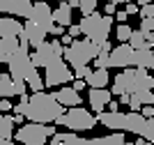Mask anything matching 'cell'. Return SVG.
I'll return each instance as SVG.
<instances>
[{
  "instance_id": "obj_36",
  "label": "cell",
  "mask_w": 154,
  "mask_h": 145,
  "mask_svg": "<svg viewBox=\"0 0 154 145\" xmlns=\"http://www.w3.org/2000/svg\"><path fill=\"white\" fill-rule=\"evenodd\" d=\"M140 16H154V5L152 2H145V5H140Z\"/></svg>"
},
{
  "instance_id": "obj_26",
  "label": "cell",
  "mask_w": 154,
  "mask_h": 145,
  "mask_svg": "<svg viewBox=\"0 0 154 145\" xmlns=\"http://www.w3.org/2000/svg\"><path fill=\"white\" fill-rule=\"evenodd\" d=\"M0 138H14V115H0Z\"/></svg>"
},
{
  "instance_id": "obj_15",
  "label": "cell",
  "mask_w": 154,
  "mask_h": 145,
  "mask_svg": "<svg viewBox=\"0 0 154 145\" xmlns=\"http://www.w3.org/2000/svg\"><path fill=\"white\" fill-rule=\"evenodd\" d=\"M97 122H101L103 127H108V129H120L124 131V113L120 111H108V113H99L97 115Z\"/></svg>"
},
{
  "instance_id": "obj_16",
  "label": "cell",
  "mask_w": 154,
  "mask_h": 145,
  "mask_svg": "<svg viewBox=\"0 0 154 145\" xmlns=\"http://www.w3.org/2000/svg\"><path fill=\"white\" fill-rule=\"evenodd\" d=\"M110 101V92L106 88H92L90 90V106L92 111H97V113H101L103 106Z\"/></svg>"
},
{
  "instance_id": "obj_9",
  "label": "cell",
  "mask_w": 154,
  "mask_h": 145,
  "mask_svg": "<svg viewBox=\"0 0 154 145\" xmlns=\"http://www.w3.org/2000/svg\"><path fill=\"white\" fill-rule=\"evenodd\" d=\"M134 46L131 44H124V42H120L117 46H113V49L108 51V65L110 67H120V69H124V67H134Z\"/></svg>"
},
{
  "instance_id": "obj_40",
  "label": "cell",
  "mask_w": 154,
  "mask_h": 145,
  "mask_svg": "<svg viewBox=\"0 0 154 145\" xmlns=\"http://www.w3.org/2000/svg\"><path fill=\"white\" fill-rule=\"evenodd\" d=\"M67 28H69V35H71V37H74V39H76L78 35H81V25H74V23H69V25H67Z\"/></svg>"
},
{
  "instance_id": "obj_31",
  "label": "cell",
  "mask_w": 154,
  "mask_h": 145,
  "mask_svg": "<svg viewBox=\"0 0 154 145\" xmlns=\"http://www.w3.org/2000/svg\"><path fill=\"white\" fill-rule=\"evenodd\" d=\"M115 35H117V42H129V35H131V25L120 23V25H117V30H115Z\"/></svg>"
},
{
  "instance_id": "obj_41",
  "label": "cell",
  "mask_w": 154,
  "mask_h": 145,
  "mask_svg": "<svg viewBox=\"0 0 154 145\" xmlns=\"http://www.w3.org/2000/svg\"><path fill=\"white\" fill-rule=\"evenodd\" d=\"M85 85H88V83H85V78H74V85H71V88H74V90H78V92H81V90H83Z\"/></svg>"
},
{
  "instance_id": "obj_46",
  "label": "cell",
  "mask_w": 154,
  "mask_h": 145,
  "mask_svg": "<svg viewBox=\"0 0 154 145\" xmlns=\"http://www.w3.org/2000/svg\"><path fill=\"white\" fill-rule=\"evenodd\" d=\"M127 16H129V14L124 12V9H122V12H117V21H120V23H124V21H127Z\"/></svg>"
},
{
  "instance_id": "obj_33",
  "label": "cell",
  "mask_w": 154,
  "mask_h": 145,
  "mask_svg": "<svg viewBox=\"0 0 154 145\" xmlns=\"http://www.w3.org/2000/svg\"><path fill=\"white\" fill-rule=\"evenodd\" d=\"M94 65H97V67H106V69H108V67H110V65H108V51H99V53H97V55H94Z\"/></svg>"
},
{
  "instance_id": "obj_32",
  "label": "cell",
  "mask_w": 154,
  "mask_h": 145,
  "mask_svg": "<svg viewBox=\"0 0 154 145\" xmlns=\"http://www.w3.org/2000/svg\"><path fill=\"white\" fill-rule=\"evenodd\" d=\"M97 2H99V0H78V9L83 14H92L97 9Z\"/></svg>"
},
{
  "instance_id": "obj_47",
  "label": "cell",
  "mask_w": 154,
  "mask_h": 145,
  "mask_svg": "<svg viewBox=\"0 0 154 145\" xmlns=\"http://www.w3.org/2000/svg\"><path fill=\"white\" fill-rule=\"evenodd\" d=\"M7 143H12V140H5V138H0V145H7Z\"/></svg>"
},
{
  "instance_id": "obj_13",
  "label": "cell",
  "mask_w": 154,
  "mask_h": 145,
  "mask_svg": "<svg viewBox=\"0 0 154 145\" xmlns=\"http://www.w3.org/2000/svg\"><path fill=\"white\" fill-rule=\"evenodd\" d=\"M23 35L28 37V44H30V46H39V44H42V42L46 39L48 30H46L44 25L35 23L32 19H28V23L23 25Z\"/></svg>"
},
{
  "instance_id": "obj_45",
  "label": "cell",
  "mask_w": 154,
  "mask_h": 145,
  "mask_svg": "<svg viewBox=\"0 0 154 145\" xmlns=\"http://www.w3.org/2000/svg\"><path fill=\"white\" fill-rule=\"evenodd\" d=\"M60 37H62V44H71V42H74V37H71L69 32H67V35H64V32H62Z\"/></svg>"
},
{
  "instance_id": "obj_43",
  "label": "cell",
  "mask_w": 154,
  "mask_h": 145,
  "mask_svg": "<svg viewBox=\"0 0 154 145\" xmlns=\"http://www.w3.org/2000/svg\"><path fill=\"white\" fill-rule=\"evenodd\" d=\"M115 9H117V5H115V2H110V0L106 2V7H103V12H106V14H113Z\"/></svg>"
},
{
  "instance_id": "obj_20",
  "label": "cell",
  "mask_w": 154,
  "mask_h": 145,
  "mask_svg": "<svg viewBox=\"0 0 154 145\" xmlns=\"http://www.w3.org/2000/svg\"><path fill=\"white\" fill-rule=\"evenodd\" d=\"M2 97H19V92H16V81L12 78V74H2L0 71V99Z\"/></svg>"
},
{
  "instance_id": "obj_10",
  "label": "cell",
  "mask_w": 154,
  "mask_h": 145,
  "mask_svg": "<svg viewBox=\"0 0 154 145\" xmlns=\"http://www.w3.org/2000/svg\"><path fill=\"white\" fill-rule=\"evenodd\" d=\"M30 12H32V2L30 0H0V14L30 19Z\"/></svg>"
},
{
  "instance_id": "obj_18",
  "label": "cell",
  "mask_w": 154,
  "mask_h": 145,
  "mask_svg": "<svg viewBox=\"0 0 154 145\" xmlns=\"http://www.w3.org/2000/svg\"><path fill=\"white\" fill-rule=\"evenodd\" d=\"M21 30H23V25L14 19V16L0 19V37H19Z\"/></svg>"
},
{
  "instance_id": "obj_38",
  "label": "cell",
  "mask_w": 154,
  "mask_h": 145,
  "mask_svg": "<svg viewBox=\"0 0 154 145\" xmlns=\"http://www.w3.org/2000/svg\"><path fill=\"white\" fill-rule=\"evenodd\" d=\"M48 32H51V35H55V37H60V35L64 32V25H60V23H53L51 28H48Z\"/></svg>"
},
{
  "instance_id": "obj_34",
  "label": "cell",
  "mask_w": 154,
  "mask_h": 145,
  "mask_svg": "<svg viewBox=\"0 0 154 145\" xmlns=\"http://www.w3.org/2000/svg\"><path fill=\"white\" fill-rule=\"evenodd\" d=\"M140 30H143V32H154V16H143Z\"/></svg>"
},
{
  "instance_id": "obj_44",
  "label": "cell",
  "mask_w": 154,
  "mask_h": 145,
  "mask_svg": "<svg viewBox=\"0 0 154 145\" xmlns=\"http://www.w3.org/2000/svg\"><path fill=\"white\" fill-rule=\"evenodd\" d=\"M106 106H108V111H120V101H113V99H110Z\"/></svg>"
},
{
  "instance_id": "obj_2",
  "label": "cell",
  "mask_w": 154,
  "mask_h": 145,
  "mask_svg": "<svg viewBox=\"0 0 154 145\" xmlns=\"http://www.w3.org/2000/svg\"><path fill=\"white\" fill-rule=\"evenodd\" d=\"M81 32H83L88 39H92V42H97V44H101V42H106L110 35V28H113V19H110V14H83V21H81Z\"/></svg>"
},
{
  "instance_id": "obj_11",
  "label": "cell",
  "mask_w": 154,
  "mask_h": 145,
  "mask_svg": "<svg viewBox=\"0 0 154 145\" xmlns=\"http://www.w3.org/2000/svg\"><path fill=\"white\" fill-rule=\"evenodd\" d=\"M30 19L35 21V23H39V25H44L46 30L51 28L55 21H53V9L48 5H46L44 0L42 2H32V12H30Z\"/></svg>"
},
{
  "instance_id": "obj_21",
  "label": "cell",
  "mask_w": 154,
  "mask_h": 145,
  "mask_svg": "<svg viewBox=\"0 0 154 145\" xmlns=\"http://www.w3.org/2000/svg\"><path fill=\"white\" fill-rule=\"evenodd\" d=\"M16 49H19V37H0V65L7 62Z\"/></svg>"
},
{
  "instance_id": "obj_14",
  "label": "cell",
  "mask_w": 154,
  "mask_h": 145,
  "mask_svg": "<svg viewBox=\"0 0 154 145\" xmlns=\"http://www.w3.org/2000/svg\"><path fill=\"white\" fill-rule=\"evenodd\" d=\"M145 115L138 113V111H131V113H124V131L129 134H136V136H140L143 129H145Z\"/></svg>"
},
{
  "instance_id": "obj_17",
  "label": "cell",
  "mask_w": 154,
  "mask_h": 145,
  "mask_svg": "<svg viewBox=\"0 0 154 145\" xmlns=\"http://www.w3.org/2000/svg\"><path fill=\"white\" fill-rule=\"evenodd\" d=\"M55 99H58L62 106H67V108H69V106H78V104H81V95H78V90L67 88V85L55 92Z\"/></svg>"
},
{
  "instance_id": "obj_42",
  "label": "cell",
  "mask_w": 154,
  "mask_h": 145,
  "mask_svg": "<svg viewBox=\"0 0 154 145\" xmlns=\"http://www.w3.org/2000/svg\"><path fill=\"white\" fill-rule=\"evenodd\" d=\"M143 115H145V118H152L154 115V106L152 104H143Z\"/></svg>"
},
{
  "instance_id": "obj_25",
  "label": "cell",
  "mask_w": 154,
  "mask_h": 145,
  "mask_svg": "<svg viewBox=\"0 0 154 145\" xmlns=\"http://www.w3.org/2000/svg\"><path fill=\"white\" fill-rule=\"evenodd\" d=\"M92 145H124V134L117 129V134H108V136H99V138L88 140Z\"/></svg>"
},
{
  "instance_id": "obj_7",
  "label": "cell",
  "mask_w": 154,
  "mask_h": 145,
  "mask_svg": "<svg viewBox=\"0 0 154 145\" xmlns=\"http://www.w3.org/2000/svg\"><path fill=\"white\" fill-rule=\"evenodd\" d=\"M7 65H9V74H12V78H19V81H26V74L35 67L32 58L28 55V49H26V46H21V44H19V49L9 55Z\"/></svg>"
},
{
  "instance_id": "obj_23",
  "label": "cell",
  "mask_w": 154,
  "mask_h": 145,
  "mask_svg": "<svg viewBox=\"0 0 154 145\" xmlns=\"http://www.w3.org/2000/svg\"><path fill=\"white\" fill-rule=\"evenodd\" d=\"M51 143L53 145H85L88 140L85 138H78L76 134H71V131H67V134H53V138H51Z\"/></svg>"
},
{
  "instance_id": "obj_48",
  "label": "cell",
  "mask_w": 154,
  "mask_h": 145,
  "mask_svg": "<svg viewBox=\"0 0 154 145\" xmlns=\"http://www.w3.org/2000/svg\"><path fill=\"white\" fill-rule=\"evenodd\" d=\"M149 69H154V58H152V62H149Z\"/></svg>"
},
{
  "instance_id": "obj_28",
  "label": "cell",
  "mask_w": 154,
  "mask_h": 145,
  "mask_svg": "<svg viewBox=\"0 0 154 145\" xmlns=\"http://www.w3.org/2000/svg\"><path fill=\"white\" fill-rule=\"evenodd\" d=\"M129 44L134 46V49H147V37H145V32L143 30H131L129 35Z\"/></svg>"
},
{
  "instance_id": "obj_22",
  "label": "cell",
  "mask_w": 154,
  "mask_h": 145,
  "mask_svg": "<svg viewBox=\"0 0 154 145\" xmlns=\"http://www.w3.org/2000/svg\"><path fill=\"white\" fill-rule=\"evenodd\" d=\"M152 46L147 49H136L134 51V67H143V69H149V62H152Z\"/></svg>"
},
{
  "instance_id": "obj_37",
  "label": "cell",
  "mask_w": 154,
  "mask_h": 145,
  "mask_svg": "<svg viewBox=\"0 0 154 145\" xmlns=\"http://www.w3.org/2000/svg\"><path fill=\"white\" fill-rule=\"evenodd\" d=\"M12 108H14V104L9 101V97H2V101H0V111H2V113H9Z\"/></svg>"
},
{
  "instance_id": "obj_8",
  "label": "cell",
  "mask_w": 154,
  "mask_h": 145,
  "mask_svg": "<svg viewBox=\"0 0 154 145\" xmlns=\"http://www.w3.org/2000/svg\"><path fill=\"white\" fill-rule=\"evenodd\" d=\"M64 53V49H62V42H42L39 46H35V53H32V62H35V67H46V65L51 62L53 58H60Z\"/></svg>"
},
{
  "instance_id": "obj_49",
  "label": "cell",
  "mask_w": 154,
  "mask_h": 145,
  "mask_svg": "<svg viewBox=\"0 0 154 145\" xmlns=\"http://www.w3.org/2000/svg\"><path fill=\"white\" fill-rule=\"evenodd\" d=\"M58 2H64V0H58Z\"/></svg>"
},
{
  "instance_id": "obj_3",
  "label": "cell",
  "mask_w": 154,
  "mask_h": 145,
  "mask_svg": "<svg viewBox=\"0 0 154 145\" xmlns=\"http://www.w3.org/2000/svg\"><path fill=\"white\" fill-rule=\"evenodd\" d=\"M99 51H101V44H97V42H92V39H88V37H85L83 42H76V39H74V42L64 49L62 58L69 65L78 67V65H90Z\"/></svg>"
},
{
  "instance_id": "obj_30",
  "label": "cell",
  "mask_w": 154,
  "mask_h": 145,
  "mask_svg": "<svg viewBox=\"0 0 154 145\" xmlns=\"http://www.w3.org/2000/svg\"><path fill=\"white\" fill-rule=\"evenodd\" d=\"M131 97H136V99L140 101V104H154V95H152V90H138V92H134Z\"/></svg>"
},
{
  "instance_id": "obj_29",
  "label": "cell",
  "mask_w": 154,
  "mask_h": 145,
  "mask_svg": "<svg viewBox=\"0 0 154 145\" xmlns=\"http://www.w3.org/2000/svg\"><path fill=\"white\" fill-rule=\"evenodd\" d=\"M140 136H145V138H147V143H154V115L145 120V129H143Z\"/></svg>"
},
{
  "instance_id": "obj_27",
  "label": "cell",
  "mask_w": 154,
  "mask_h": 145,
  "mask_svg": "<svg viewBox=\"0 0 154 145\" xmlns=\"http://www.w3.org/2000/svg\"><path fill=\"white\" fill-rule=\"evenodd\" d=\"M26 83L30 85L32 92H39V90H44V78L37 74V67H32V69L26 74Z\"/></svg>"
},
{
  "instance_id": "obj_19",
  "label": "cell",
  "mask_w": 154,
  "mask_h": 145,
  "mask_svg": "<svg viewBox=\"0 0 154 145\" xmlns=\"http://www.w3.org/2000/svg\"><path fill=\"white\" fill-rule=\"evenodd\" d=\"M108 81H110V76H108V69H106V67H97V69L90 71L88 78H85V83H88L90 88H106Z\"/></svg>"
},
{
  "instance_id": "obj_12",
  "label": "cell",
  "mask_w": 154,
  "mask_h": 145,
  "mask_svg": "<svg viewBox=\"0 0 154 145\" xmlns=\"http://www.w3.org/2000/svg\"><path fill=\"white\" fill-rule=\"evenodd\" d=\"M154 88V78L147 74V69L143 67H131V95L138 90H152Z\"/></svg>"
},
{
  "instance_id": "obj_39",
  "label": "cell",
  "mask_w": 154,
  "mask_h": 145,
  "mask_svg": "<svg viewBox=\"0 0 154 145\" xmlns=\"http://www.w3.org/2000/svg\"><path fill=\"white\" fill-rule=\"evenodd\" d=\"M124 12L127 14H138V5H134V0H129V2H124Z\"/></svg>"
},
{
  "instance_id": "obj_5",
  "label": "cell",
  "mask_w": 154,
  "mask_h": 145,
  "mask_svg": "<svg viewBox=\"0 0 154 145\" xmlns=\"http://www.w3.org/2000/svg\"><path fill=\"white\" fill-rule=\"evenodd\" d=\"M55 134V127L48 125V122H30V125H23L16 131L14 138L19 140V143H26V145H44L48 136Z\"/></svg>"
},
{
  "instance_id": "obj_35",
  "label": "cell",
  "mask_w": 154,
  "mask_h": 145,
  "mask_svg": "<svg viewBox=\"0 0 154 145\" xmlns=\"http://www.w3.org/2000/svg\"><path fill=\"white\" fill-rule=\"evenodd\" d=\"M90 67L88 65H78V67H74V78H88V74H90Z\"/></svg>"
},
{
  "instance_id": "obj_1",
  "label": "cell",
  "mask_w": 154,
  "mask_h": 145,
  "mask_svg": "<svg viewBox=\"0 0 154 145\" xmlns=\"http://www.w3.org/2000/svg\"><path fill=\"white\" fill-rule=\"evenodd\" d=\"M14 113H23L28 120L32 122H55L60 115L64 113V106L55 99V92L53 95H46L44 90L35 92L32 97L21 95V101L14 104Z\"/></svg>"
},
{
  "instance_id": "obj_6",
  "label": "cell",
  "mask_w": 154,
  "mask_h": 145,
  "mask_svg": "<svg viewBox=\"0 0 154 145\" xmlns=\"http://www.w3.org/2000/svg\"><path fill=\"white\" fill-rule=\"evenodd\" d=\"M44 69H46V78H44L46 88H55V85H62V83H71V81H74V71L64 65V58L62 55L53 58Z\"/></svg>"
},
{
  "instance_id": "obj_4",
  "label": "cell",
  "mask_w": 154,
  "mask_h": 145,
  "mask_svg": "<svg viewBox=\"0 0 154 145\" xmlns=\"http://www.w3.org/2000/svg\"><path fill=\"white\" fill-rule=\"evenodd\" d=\"M55 122H58V125L69 127L71 131H90V129H94L97 118L90 113V111L81 108V104H78V106H69V111L62 113Z\"/></svg>"
},
{
  "instance_id": "obj_24",
  "label": "cell",
  "mask_w": 154,
  "mask_h": 145,
  "mask_svg": "<svg viewBox=\"0 0 154 145\" xmlns=\"http://www.w3.org/2000/svg\"><path fill=\"white\" fill-rule=\"evenodd\" d=\"M53 21H55V23H60V25H69V23H71V7H69V2H67V0H64V2H60L58 9H53Z\"/></svg>"
}]
</instances>
